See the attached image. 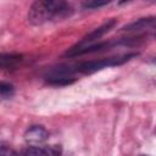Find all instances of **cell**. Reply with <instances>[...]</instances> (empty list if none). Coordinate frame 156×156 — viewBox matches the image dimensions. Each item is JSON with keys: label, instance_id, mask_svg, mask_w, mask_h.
<instances>
[{"label": "cell", "instance_id": "1", "mask_svg": "<svg viewBox=\"0 0 156 156\" xmlns=\"http://www.w3.org/2000/svg\"><path fill=\"white\" fill-rule=\"evenodd\" d=\"M72 13V7L65 1L41 0L32 4L28 11V21L33 26L44 24L51 20H62Z\"/></svg>", "mask_w": 156, "mask_h": 156}, {"label": "cell", "instance_id": "2", "mask_svg": "<svg viewBox=\"0 0 156 156\" xmlns=\"http://www.w3.org/2000/svg\"><path fill=\"white\" fill-rule=\"evenodd\" d=\"M134 56H135V54H130V55H124V56L107 57V58H101V60H98V61L84 62V63L77 66V71L83 72L85 74H90V73H94V72L100 71V69L106 68V67H112V66L122 65V63L127 62L128 60H130Z\"/></svg>", "mask_w": 156, "mask_h": 156}, {"label": "cell", "instance_id": "3", "mask_svg": "<svg viewBox=\"0 0 156 156\" xmlns=\"http://www.w3.org/2000/svg\"><path fill=\"white\" fill-rule=\"evenodd\" d=\"M116 24V21L115 20H110V21H107L106 23H104L101 27H99V28H96V29H94L93 32H90L87 37H84L76 46H73L71 50H78V49H82V48H85V46H90V45H93L91 43L94 41V40H98V39H100L105 33H107L110 29H112L113 28V26Z\"/></svg>", "mask_w": 156, "mask_h": 156}, {"label": "cell", "instance_id": "4", "mask_svg": "<svg viewBox=\"0 0 156 156\" xmlns=\"http://www.w3.org/2000/svg\"><path fill=\"white\" fill-rule=\"evenodd\" d=\"M48 136L49 133L43 126H32L24 133V140L32 146H38L39 144H43L48 139Z\"/></svg>", "mask_w": 156, "mask_h": 156}, {"label": "cell", "instance_id": "5", "mask_svg": "<svg viewBox=\"0 0 156 156\" xmlns=\"http://www.w3.org/2000/svg\"><path fill=\"white\" fill-rule=\"evenodd\" d=\"M149 27H154V18H140L123 28L126 32H139L143 29H146Z\"/></svg>", "mask_w": 156, "mask_h": 156}, {"label": "cell", "instance_id": "6", "mask_svg": "<svg viewBox=\"0 0 156 156\" xmlns=\"http://www.w3.org/2000/svg\"><path fill=\"white\" fill-rule=\"evenodd\" d=\"M48 83L54 84V85H67L73 83V79L68 78V77H61V76H55V77H50L48 79Z\"/></svg>", "mask_w": 156, "mask_h": 156}, {"label": "cell", "instance_id": "7", "mask_svg": "<svg viewBox=\"0 0 156 156\" xmlns=\"http://www.w3.org/2000/svg\"><path fill=\"white\" fill-rule=\"evenodd\" d=\"M24 156H49V154H48L46 150H44L39 146H30L26 151Z\"/></svg>", "mask_w": 156, "mask_h": 156}, {"label": "cell", "instance_id": "8", "mask_svg": "<svg viewBox=\"0 0 156 156\" xmlns=\"http://www.w3.org/2000/svg\"><path fill=\"white\" fill-rule=\"evenodd\" d=\"M106 4H108V1H88V2H85L83 6H84L85 9H95V7L104 6V5H106Z\"/></svg>", "mask_w": 156, "mask_h": 156}, {"label": "cell", "instance_id": "9", "mask_svg": "<svg viewBox=\"0 0 156 156\" xmlns=\"http://www.w3.org/2000/svg\"><path fill=\"white\" fill-rule=\"evenodd\" d=\"M0 156H18L15 150L7 146H0Z\"/></svg>", "mask_w": 156, "mask_h": 156}, {"label": "cell", "instance_id": "10", "mask_svg": "<svg viewBox=\"0 0 156 156\" xmlns=\"http://www.w3.org/2000/svg\"><path fill=\"white\" fill-rule=\"evenodd\" d=\"M12 90H13V87L11 84L0 82V94H10L12 93Z\"/></svg>", "mask_w": 156, "mask_h": 156}, {"label": "cell", "instance_id": "11", "mask_svg": "<svg viewBox=\"0 0 156 156\" xmlns=\"http://www.w3.org/2000/svg\"><path fill=\"white\" fill-rule=\"evenodd\" d=\"M12 61H13V57H0V67L6 66V65L11 63Z\"/></svg>", "mask_w": 156, "mask_h": 156}, {"label": "cell", "instance_id": "12", "mask_svg": "<svg viewBox=\"0 0 156 156\" xmlns=\"http://www.w3.org/2000/svg\"><path fill=\"white\" fill-rule=\"evenodd\" d=\"M143 156H144V155H143Z\"/></svg>", "mask_w": 156, "mask_h": 156}]
</instances>
